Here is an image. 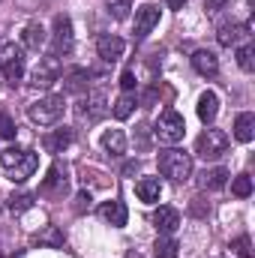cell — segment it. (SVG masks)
Returning a JSON list of instances; mask_svg holds the SVG:
<instances>
[{
	"instance_id": "obj_1",
	"label": "cell",
	"mask_w": 255,
	"mask_h": 258,
	"mask_svg": "<svg viewBox=\"0 0 255 258\" xmlns=\"http://www.w3.org/2000/svg\"><path fill=\"white\" fill-rule=\"evenodd\" d=\"M39 168V156L33 150H24V147H6L0 153V171L15 180V183H24L27 177H33V171Z\"/></svg>"
},
{
	"instance_id": "obj_2",
	"label": "cell",
	"mask_w": 255,
	"mask_h": 258,
	"mask_svg": "<svg viewBox=\"0 0 255 258\" xmlns=\"http://www.w3.org/2000/svg\"><path fill=\"white\" fill-rule=\"evenodd\" d=\"M159 171H162L165 177H171L174 183H183V180L192 177V156L183 153V150H177V147L162 150V153H159Z\"/></svg>"
},
{
	"instance_id": "obj_3",
	"label": "cell",
	"mask_w": 255,
	"mask_h": 258,
	"mask_svg": "<svg viewBox=\"0 0 255 258\" xmlns=\"http://www.w3.org/2000/svg\"><path fill=\"white\" fill-rule=\"evenodd\" d=\"M63 108H66L63 96H45V99H39V102H33L27 108V117L33 123H39V126H51V123H57L63 117Z\"/></svg>"
},
{
	"instance_id": "obj_4",
	"label": "cell",
	"mask_w": 255,
	"mask_h": 258,
	"mask_svg": "<svg viewBox=\"0 0 255 258\" xmlns=\"http://www.w3.org/2000/svg\"><path fill=\"white\" fill-rule=\"evenodd\" d=\"M153 135H156L162 144H177V141H183V135H186V123H183V117H180L174 108H165V111L159 114V120H156Z\"/></svg>"
},
{
	"instance_id": "obj_5",
	"label": "cell",
	"mask_w": 255,
	"mask_h": 258,
	"mask_svg": "<svg viewBox=\"0 0 255 258\" xmlns=\"http://www.w3.org/2000/svg\"><path fill=\"white\" fill-rule=\"evenodd\" d=\"M225 150H228V135H225L222 129H204V132L198 135V141H195V153H198L204 162L219 159Z\"/></svg>"
},
{
	"instance_id": "obj_6",
	"label": "cell",
	"mask_w": 255,
	"mask_h": 258,
	"mask_svg": "<svg viewBox=\"0 0 255 258\" xmlns=\"http://www.w3.org/2000/svg\"><path fill=\"white\" fill-rule=\"evenodd\" d=\"M72 21L69 15H54V27H51V54L60 57L72 51Z\"/></svg>"
},
{
	"instance_id": "obj_7",
	"label": "cell",
	"mask_w": 255,
	"mask_h": 258,
	"mask_svg": "<svg viewBox=\"0 0 255 258\" xmlns=\"http://www.w3.org/2000/svg\"><path fill=\"white\" fill-rule=\"evenodd\" d=\"M0 75L9 84L21 81V75H24V54H21V48H15V45L3 48V54H0Z\"/></svg>"
},
{
	"instance_id": "obj_8",
	"label": "cell",
	"mask_w": 255,
	"mask_h": 258,
	"mask_svg": "<svg viewBox=\"0 0 255 258\" xmlns=\"http://www.w3.org/2000/svg\"><path fill=\"white\" fill-rule=\"evenodd\" d=\"M159 24V6H153V3H144V6H138L135 9V39H144L153 27Z\"/></svg>"
},
{
	"instance_id": "obj_9",
	"label": "cell",
	"mask_w": 255,
	"mask_h": 258,
	"mask_svg": "<svg viewBox=\"0 0 255 258\" xmlns=\"http://www.w3.org/2000/svg\"><path fill=\"white\" fill-rule=\"evenodd\" d=\"M60 60L54 57V54H48V57H42L39 66H36V72H33V84L36 87H51L57 78H60Z\"/></svg>"
},
{
	"instance_id": "obj_10",
	"label": "cell",
	"mask_w": 255,
	"mask_h": 258,
	"mask_svg": "<svg viewBox=\"0 0 255 258\" xmlns=\"http://www.w3.org/2000/svg\"><path fill=\"white\" fill-rule=\"evenodd\" d=\"M66 180H69V177H66V165L63 162H54V165L48 168V177L42 180L39 192L51 195V198H54V195H63L66 192Z\"/></svg>"
},
{
	"instance_id": "obj_11",
	"label": "cell",
	"mask_w": 255,
	"mask_h": 258,
	"mask_svg": "<svg viewBox=\"0 0 255 258\" xmlns=\"http://www.w3.org/2000/svg\"><path fill=\"white\" fill-rule=\"evenodd\" d=\"M123 39L120 36H114V33H105V36H99L96 39V54L105 60V63H114V60H120L123 57Z\"/></svg>"
},
{
	"instance_id": "obj_12",
	"label": "cell",
	"mask_w": 255,
	"mask_h": 258,
	"mask_svg": "<svg viewBox=\"0 0 255 258\" xmlns=\"http://www.w3.org/2000/svg\"><path fill=\"white\" fill-rule=\"evenodd\" d=\"M99 216H102L108 225H114V228H123L126 219H129L126 204H123V201H105V204L99 207Z\"/></svg>"
},
{
	"instance_id": "obj_13",
	"label": "cell",
	"mask_w": 255,
	"mask_h": 258,
	"mask_svg": "<svg viewBox=\"0 0 255 258\" xmlns=\"http://www.w3.org/2000/svg\"><path fill=\"white\" fill-rule=\"evenodd\" d=\"M153 225H156L162 234H174V231L180 228V213H177L174 207H159V210L153 213Z\"/></svg>"
},
{
	"instance_id": "obj_14",
	"label": "cell",
	"mask_w": 255,
	"mask_h": 258,
	"mask_svg": "<svg viewBox=\"0 0 255 258\" xmlns=\"http://www.w3.org/2000/svg\"><path fill=\"white\" fill-rule=\"evenodd\" d=\"M246 36H249V24H222V27H219V33H216L219 45H225V48L237 45V42H240V39H246Z\"/></svg>"
},
{
	"instance_id": "obj_15",
	"label": "cell",
	"mask_w": 255,
	"mask_h": 258,
	"mask_svg": "<svg viewBox=\"0 0 255 258\" xmlns=\"http://www.w3.org/2000/svg\"><path fill=\"white\" fill-rule=\"evenodd\" d=\"M105 111H108V108H105V93H102V90H93V93H87L81 114H84L87 120H99Z\"/></svg>"
},
{
	"instance_id": "obj_16",
	"label": "cell",
	"mask_w": 255,
	"mask_h": 258,
	"mask_svg": "<svg viewBox=\"0 0 255 258\" xmlns=\"http://www.w3.org/2000/svg\"><path fill=\"white\" fill-rule=\"evenodd\" d=\"M42 144H45V150L48 153H63L66 147L72 144V129H54V132H48L45 138H42Z\"/></svg>"
},
{
	"instance_id": "obj_17",
	"label": "cell",
	"mask_w": 255,
	"mask_h": 258,
	"mask_svg": "<svg viewBox=\"0 0 255 258\" xmlns=\"http://www.w3.org/2000/svg\"><path fill=\"white\" fill-rule=\"evenodd\" d=\"M192 66H195L198 75H216V72H219V60H216V54L207 51V48H201V51L192 54Z\"/></svg>"
},
{
	"instance_id": "obj_18",
	"label": "cell",
	"mask_w": 255,
	"mask_h": 258,
	"mask_svg": "<svg viewBox=\"0 0 255 258\" xmlns=\"http://www.w3.org/2000/svg\"><path fill=\"white\" fill-rule=\"evenodd\" d=\"M135 195H138L144 204H153V201H159V195H162V183H159L156 177H141V180L135 183Z\"/></svg>"
},
{
	"instance_id": "obj_19",
	"label": "cell",
	"mask_w": 255,
	"mask_h": 258,
	"mask_svg": "<svg viewBox=\"0 0 255 258\" xmlns=\"http://www.w3.org/2000/svg\"><path fill=\"white\" fill-rule=\"evenodd\" d=\"M21 42H24V48L39 51V48L45 45V27H42L39 21H30V24L24 27V33H21Z\"/></svg>"
},
{
	"instance_id": "obj_20",
	"label": "cell",
	"mask_w": 255,
	"mask_h": 258,
	"mask_svg": "<svg viewBox=\"0 0 255 258\" xmlns=\"http://www.w3.org/2000/svg\"><path fill=\"white\" fill-rule=\"evenodd\" d=\"M216 114H219V96H216L213 90L201 93V99H198V117H201L204 123H213Z\"/></svg>"
},
{
	"instance_id": "obj_21",
	"label": "cell",
	"mask_w": 255,
	"mask_h": 258,
	"mask_svg": "<svg viewBox=\"0 0 255 258\" xmlns=\"http://www.w3.org/2000/svg\"><path fill=\"white\" fill-rule=\"evenodd\" d=\"M252 135H255V114H249V111L237 114V120H234V138L243 141V144H249Z\"/></svg>"
},
{
	"instance_id": "obj_22",
	"label": "cell",
	"mask_w": 255,
	"mask_h": 258,
	"mask_svg": "<svg viewBox=\"0 0 255 258\" xmlns=\"http://www.w3.org/2000/svg\"><path fill=\"white\" fill-rule=\"evenodd\" d=\"M87 78H90V72H87V69H81V66L66 69V75H63L66 90H69V93H84V90H87Z\"/></svg>"
},
{
	"instance_id": "obj_23",
	"label": "cell",
	"mask_w": 255,
	"mask_h": 258,
	"mask_svg": "<svg viewBox=\"0 0 255 258\" xmlns=\"http://www.w3.org/2000/svg\"><path fill=\"white\" fill-rule=\"evenodd\" d=\"M102 147H105L111 156H123V153H126V135H123L120 129H108V132L102 135Z\"/></svg>"
},
{
	"instance_id": "obj_24",
	"label": "cell",
	"mask_w": 255,
	"mask_h": 258,
	"mask_svg": "<svg viewBox=\"0 0 255 258\" xmlns=\"http://www.w3.org/2000/svg\"><path fill=\"white\" fill-rule=\"evenodd\" d=\"M228 168H210V171H204L201 174V186L204 189H222L225 183H228Z\"/></svg>"
},
{
	"instance_id": "obj_25",
	"label": "cell",
	"mask_w": 255,
	"mask_h": 258,
	"mask_svg": "<svg viewBox=\"0 0 255 258\" xmlns=\"http://www.w3.org/2000/svg\"><path fill=\"white\" fill-rule=\"evenodd\" d=\"M177 240L174 237H159L156 243H153V255L156 258H177Z\"/></svg>"
},
{
	"instance_id": "obj_26",
	"label": "cell",
	"mask_w": 255,
	"mask_h": 258,
	"mask_svg": "<svg viewBox=\"0 0 255 258\" xmlns=\"http://www.w3.org/2000/svg\"><path fill=\"white\" fill-rule=\"evenodd\" d=\"M33 198H36L33 192L12 195V198H9V210H12V213H24V210H30V207H33Z\"/></svg>"
},
{
	"instance_id": "obj_27",
	"label": "cell",
	"mask_w": 255,
	"mask_h": 258,
	"mask_svg": "<svg viewBox=\"0 0 255 258\" xmlns=\"http://www.w3.org/2000/svg\"><path fill=\"white\" fill-rule=\"evenodd\" d=\"M132 108H135V96H132V93H123V96L114 102V117H117V120H126L129 114H132Z\"/></svg>"
},
{
	"instance_id": "obj_28",
	"label": "cell",
	"mask_w": 255,
	"mask_h": 258,
	"mask_svg": "<svg viewBox=\"0 0 255 258\" xmlns=\"http://www.w3.org/2000/svg\"><path fill=\"white\" fill-rule=\"evenodd\" d=\"M105 6H108V15L117 18V21H123V18L129 15V9H132L129 0H105Z\"/></svg>"
},
{
	"instance_id": "obj_29",
	"label": "cell",
	"mask_w": 255,
	"mask_h": 258,
	"mask_svg": "<svg viewBox=\"0 0 255 258\" xmlns=\"http://www.w3.org/2000/svg\"><path fill=\"white\" fill-rule=\"evenodd\" d=\"M231 192L237 195V198H249V195H252V177H249V174H240V177H234V183H231Z\"/></svg>"
},
{
	"instance_id": "obj_30",
	"label": "cell",
	"mask_w": 255,
	"mask_h": 258,
	"mask_svg": "<svg viewBox=\"0 0 255 258\" xmlns=\"http://www.w3.org/2000/svg\"><path fill=\"white\" fill-rule=\"evenodd\" d=\"M252 54H255V48L246 42L243 48H237V66L243 69V72H252L255 69V60H252Z\"/></svg>"
},
{
	"instance_id": "obj_31",
	"label": "cell",
	"mask_w": 255,
	"mask_h": 258,
	"mask_svg": "<svg viewBox=\"0 0 255 258\" xmlns=\"http://www.w3.org/2000/svg\"><path fill=\"white\" fill-rule=\"evenodd\" d=\"M39 243H48V246H63V231H57L54 225H45V231L36 237Z\"/></svg>"
},
{
	"instance_id": "obj_32",
	"label": "cell",
	"mask_w": 255,
	"mask_h": 258,
	"mask_svg": "<svg viewBox=\"0 0 255 258\" xmlns=\"http://www.w3.org/2000/svg\"><path fill=\"white\" fill-rule=\"evenodd\" d=\"M231 249L237 252V258H252V249H249V237H237L231 243Z\"/></svg>"
},
{
	"instance_id": "obj_33",
	"label": "cell",
	"mask_w": 255,
	"mask_h": 258,
	"mask_svg": "<svg viewBox=\"0 0 255 258\" xmlns=\"http://www.w3.org/2000/svg\"><path fill=\"white\" fill-rule=\"evenodd\" d=\"M72 210H75V213H84V210H90V192H87V189H81V192L75 195V204H72Z\"/></svg>"
},
{
	"instance_id": "obj_34",
	"label": "cell",
	"mask_w": 255,
	"mask_h": 258,
	"mask_svg": "<svg viewBox=\"0 0 255 258\" xmlns=\"http://www.w3.org/2000/svg\"><path fill=\"white\" fill-rule=\"evenodd\" d=\"M0 138H15V123L6 114H0Z\"/></svg>"
},
{
	"instance_id": "obj_35",
	"label": "cell",
	"mask_w": 255,
	"mask_h": 258,
	"mask_svg": "<svg viewBox=\"0 0 255 258\" xmlns=\"http://www.w3.org/2000/svg\"><path fill=\"white\" fill-rule=\"evenodd\" d=\"M225 3L228 0H204V9H207V15H216L219 9H225Z\"/></svg>"
},
{
	"instance_id": "obj_36",
	"label": "cell",
	"mask_w": 255,
	"mask_h": 258,
	"mask_svg": "<svg viewBox=\"0 0 255 258\" xmlns=\"http://www.w3.org/2000/svg\"><path fill=\"white\" fill-rule=\"evenodd\" d=\"M120 84H123V90H126V93L135 87V72H132V69H126V72L120 75Z\"/></svg>"
},
{
	"instance_id": "obj_37",
	"label": "cell",
	"mask_w": 255,
	"mask_h": 258,
	"mask_svg": "<svg viewBox=\"0 0 255 258\" xmlns=\"http://www.w3.org/2000/svg\"><path fill=\"white\" fill-rule=\"evenodd\" d=\"M192 213H195V216H204V213H207L204 198H192Z\"/></svg>"
},
{
	"instance_id": "obj_38",
	"label": "cell",
	"mask_w": 255,
	"mask_h": 258,
	"mask_svg": "<svg viewBox=\"0 0 255 258\" xmlns=\"http://www.w3.org/2000/svg\"><path fill=\"white\" fill-rule=\"evenodd\" d=\"M135 171H138V162H126L123 165V174H135Z\"/></svg>"
},
{
	"instance_id": "obj_39",
	"label": "cell",
	"mask_w": 255,
	"mask_h": 258,
	"mask_svg": "<svg viewBox=\"0 0 255 258\" xmlns=\"http://www.w3.org/2000/svg\"><path fill=\"white\" fill-rule=\"evenodd\" d=\"M165 3H168V9H183L186 0H165Z\"/></svg>"
}]
</instances>
